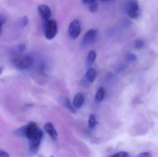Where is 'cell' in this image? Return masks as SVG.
<instances>
[{"mask_svg":"<svg viewBox=\"0 0 158 157\" xmlns=\"http://www.w3.org/2000/svg\"><path fill=\"white\" fill-rule=\"evenodd\" d=\"M2 32V28H0V36H1V34Z\"/></svg>","mask_w":158,"mask_h":157,"instance_id":"obj_27","label":"cell"},{"mask_svg":"<svg viewBox=\"0 0 158 157\" xmlns=\"http://www.w3.org/2000/svg\"><path fill=\"white\" fill-rule=\"evenodd\" d=\"M26 47L25 44H20L18 47L19 51L20 52H23L26 49Z\"/></svg>","mask_w":158,"mask_h":157,"instance_id":"obj_22","label":"cell"},{"mask_svg":"<svg viewBox=\"0 0 158 157\" xmlns=\"http://www.w3.org/2000/svg\"><path fill=\"white\" fill-rule=\"evenodd\" d=\"M6 22V19L3 16L0 15V28H2Z\"/></svg>","mask_w":158,"mask_h":157,"instance_id":"obj_20","label":"cell"},{"mask_svg":"<svg viewBox=\"0 0 158 157\" xmlns=\"http://www.w3.org/2000/svg\"><path fill=\"white\" fill-rule=\"evenodd\" d=\"M3 71V69L2 67H0V75H1Z\"/></svg>","mask_w":158,"mask_h":157,"instance_id":"obj_26","label":"cell"},{"mask_svg":"<svg viewBox=\"0 0 158 157\" xmlns=\"http://www.w3.org/2000/svg\"><path fill=\"white\" fill-rule=\"evenodd\" d=\"M44 35L47 39H52L56 36L58 31V25L55 19H51L44 27Z\"/></svg>","mask_w":158,"mask_h":157,"instance_id":"obj_2","label":"cell"},{"mask_svg":"<svg viewBox=\"0 0 158 157\" xmlns=\"http://www.w3.org/2000/svg\"><path fill=\"white\" fill-rule=\"evenodd\" d=\"M110 157H130V155L127 152H120L115 155H113Z\"/></svg>","mask_w":158,"mask_h":157,"instance_id":"obj_15","label":"cell"},{"mask_svg":"<svg viewBox=\"0 0 158 157\" xmlns=\"http://www.w3.org/2000/svg\"><path fill=\"white\" fill-rule=\"evenodd\" d=\"M135 46L137 49H142L144 46V42L142 40H137L135 41Z\"/></svg>","mask_w":158,"mask_h":157,"instance_id":"obj_16","label":"cell"},{"mask_svg":"<svg viewBox=\"0 0 158 157\" xmlns=\"http://www.w3.org/2000/svg\"><path fill=\"white\" fill-rule=\"evenodd\" d=\"M0 157H9L8 153L0 149Z\"/></svg>","mask_w":158,"mask_h":157,"instance_id":"obj_23","label":"cell"},{"mask_svg":"<svg viewBox=\"0 0 158 157\" xmlns=\"http://www.w3.org/2000/svg\"><path fill=\"white\" fill-rule=\"evenodd\" d=\"M85 97L81 93H77L76 94L73 99V106L76 108H80L84 102Z\"/></svg>","mask_w":158,"mask_h":157,"instance_id":"obj_8","label":"cell"},{"mask_svg":"<svg viewBox=\"0 0 158 157\" xmlns=\"http://www.w3.org/2000/svg\"><path fill=\"white\" fill-rule=\"evenodd\" d=\"M40 157H42V156H40ZM51 157H53V156H51Z\"/></svg>","mask_w":158,"mask_h":157,"instance_id":"obj_28","label":"cell"},{"mask_svg":"<svg viewBox=\"0 0 158 157\" xmlns=\"http://www.w3.org/2000/svg\"><path fill=\"white\" fill-rule=\"evenodd\" d=\"M97 122L96 120L94 114H91L89 116V120H88V126L90 129H93L95 127Z\"/></svg>","mask_w":158,"mask_h":157,"instance_id":"obj_13","label":"cell"},{"mask_svg":"<svg viewBox=\"0 0 158 157\" xmlns=\"http://www.w3.org/2000/svg\"><path fill=\"white\" fill-rule=\"evenodd\" d=\"M98 31L96 29H91L85 32L82 40L83 47L89 46L93 43L97 37Z\"/></svg>","mask_w":158,"mask_h":157,"instance_id":"obj_4","label":"cell"},{"mask_svg":"<svg viewBox=\"0 0 158 157\" xmlns=\"http://www.w3.org/2000/svg\"><path fill=\"white\" fill-rule=\"evenodd\" d=\"M137 59L136 55L134 53H130L127 57V60L129 62H133Z\"/></svg>","mask_w":158,"mask_h":157,"instance_id":"obj_17","label":"cell"},{"mask_svg":"<svg viewBox=\"0 0 158 157\" xmlns=\"http://www.w3.org/2000/svg\"><path fill=\"white\" fill-rule=\"evenodd\" d=\"M33 57L28 55L16 56L13 59V65L19 70H26L30 68L34 63Z\"/></svg>","mask_w":158,"mask_h":157,"instance_id":"obj_1","label":"cell"},{"mask_svg":"<svg viewBox=\"0 0 158 157\" xmlns=\"http://www.w3.org/2000/svg\"><path fill=\"white\" fill-rule=\"evenodd\" d=\"M125 68V65L124 64H121L118 67L117 70H116V72L117 73H120L122 72L124 70Z\"/></svg>","mask_w":158,"mask_h":157,"instance_id":"obj_21","label":"cell"},{"mask_svg":"<svg viewBox=\"0 0 158 157\" xmlns=\"http://www.w3.org/2000/svg\"><path fill=\"white\" fill-rule=\"evenodd\" d=\"M81 32V25L80 21L75 19L70 23L69 27V34L72 39H76L79 37Z\"/></svg>","mask_w":158,"mask_h":157,"instance_id":"obj_6","label":"cell"},{"mask_svg":"<svg viewBox=\"0 0 158 157\" xmlns=\"http://www.w3.org/2000/svg\"><path fill=\"white\" fill-rule=\"evenodd\" d=\"M105 92H106V91H105V88L103 87H101L98 89L95 96L96 99L98 101L100 102L104 100V97H105Z\"/></svg>","mask_w":158,"mask_h":157,"instance_id":"obj_12","label":"cell"},{"mask_svg":"<svg viewBox=\"0 0 158 157\" xmlns=\"http://www.w3.org/2000/svg\"><path fill=\"white\" fill-rule=\"evenodd\" d=\"M114 2V1H102V2H104L105 3H110V2Z\"/></svg>","mask_w":158,"mask_h":157,"instance_id":"obj_25","label":"cell"},{"mask_svg":"<svg viewBox=\"0 0 158 157\" xmlns=\"http://www.w3.org/2000/svg\"><path fill=\"white\" fill-rule=\"evenodd\" d=\"M152 155L150 152H146L141 153L136 157H151Z\"/></svg>","mask_w":158,"mask_h":157,"instance_id":"obj_19","label":"cell"},{"mask_svg":"<svg viewBox=\"0 0 158 157\" xmlns=\"http://www.w3.org/2000/svg\"><path fill=\"white\" fill-rule=\"evenodd\" d=\"M61 100L64 106L68 109L71 112H75V109L74 107L71 105L69 99L67 97L63 96L61 98Z\"/></svg>","mask_w":158,"mask_h":157,"instance_id":"obj_11","label":"cell"},{"mask_svg":"<svg viewBox=\"0 0 158 157\" xmlns=\"http://www.w3.org/2000/svg\"><path fill=\"white\" fill-rule=\"evenodd\" d=\"M124 10L131 18L136 19L140 16V11L137 1L133 0L127 2L124 6Z\"/></svg>","mask_w":158,"mask_h":157,"instance_id":"obj_3","label":"cell"},{"mask_svg":"<svg viewBox=\"0 0 158 157\" xmlns=\"http://www.w3.org/2000/svg\"><path fill=\"white\" fill-rule=\"evenodd\" d=\"M38 9L44 27L48 21L51 19L50 18L52 16V11L50 7L45 4L40 5L38 6Z\"/></svg>","mask_w":158,"mask_h":157,"instance_id":"obj_5","label":"cell"},{"mask_svg":"<svg viewBox=\"0 0 158 157\" xmlns=\"http://www.w3.org/2000/svg\"><path fill=\"white\" fill-rule=\"evenodd\" d=\"M94 0H83L81 1L82 3L84 5H90L94 2Z\"/></svg>","mask_w":158,"mask_h":157,"instance_id":"obj_24","label":"cell"},{"mask_svg":"<svg viewBox=\"0 0 158 157\" xmlns=\"http://www.w3.org/2000/svg\"><path fill=\"white\" fill-rule=\"evenodd\" d=\"M98 4L96 1H94L91 4L89 5V10L92 13H94L98 9Z\"/></svg>","mask_w":158,"mask_h":157,"instance_id":"obj_14","label":"cell"},{"mask_svg":"<svg viewBox=\"0 0 158 157\" xmlns=\"http://www.w3.org/2000/svg\"><path fill=\"white\" fill-rule=\"evenodd\" d=\"M29 19L28 18L27 16L23 17L22 18H21V25L23 26H26L28 24Z\"/></svg>","mask_w":158,"mask_h":157,"instance_id":"obj_18","label":"cell"},{"mask_svg":"<svg viewBox=\"0 0 158 157\" xmlns=\"http://www.w3.org/2000/svg\"><path fill=\"white\" fill-rule=\"evenodd\" d=\"M97 76V71L94 68H90L85 73V78L86 81L89 83H93Z\"/></svg>","mask_w":158,"mask_h":157,"instance_id":"obj_9","label":"cell"},{"mask_svg":"<svg viewBox=\"0 0 158 157\" xmlns=\"http://www.w3.org/2000/svg\"><path fill=\"white\" fill-rule=\"evenodd\" d=\"M96 56V53L94 50H91L89 51L88 55H87V58H86L87 64L89 65L93 64L95 61Z\"/></svg>","mask_w":158,"mask_h":157,"instance_id":"obj_10","label":"cell"},{"mask_svg":"<svg viewBox=\"0 0 158 157\" xmlns=\"http://www.w3.org/2000/svg\"><path fill=\"white\" fill-rule=\"evenodd\" d=\"M44 129L53 140H56L58 134L56 130L55 129L54 126L52 123L48 122L46 123L44 125Z\"/></svg>","mask_w":158,"mask_h":157,"instance_id":"obj_7","label":"cell"}]
</instances>
